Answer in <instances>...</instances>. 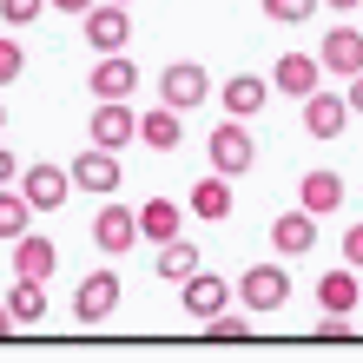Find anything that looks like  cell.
<instances>
[{"mask_svg":"<svg viewBox=\"0 0 363 363\" xmlns=\"http://www.w3.org/2000/svg\"><path fill=\"white\" fill-rule=\"evenodd\" d=\"M79 27H86L93 53H125L133 47V7H119V0H93V7L79 13Z\"/></svg>","mask_w":363,"mask_h":363,"instance_id":"6da1fadb","label":"cell"},{"mask_svg":"<svg viewBox=\"0 0 363 363\" xmlns=\"http://www.w3.org/2000/svg\"><path fill=\"white\" fill-rule=\"evenodd\" d=\"M205 152H211V172H225V179H245V172H251V159H258V145H251L245 119H231V113H225V125H211Z\"/></svg>","mask_w":363,"mask_h":363,"instance_id":"7a4b0ae2","label":"cell"},{"mask_svg":"<svg viewBox=\"0 0 363 363\" xmlns=\"http://www.w3.org/2000/svg\"><path fill=\"white\" fill-rule=\"evenodd\" d=\"M20 199H27L33 211H60V205H67L73 199V172H67V165H47V159H40V165H20Z\"/></svg>","mask_w":363,"mask_h":363,"instance_id":"3957f363","label":"cell"},{"mask_svg":"<svg viewBox=\"0 0 363 363\" xmlns=\"http://www.w3.org/2000/svg\"><path fill=\"white\" fill-rule=\"evenodd\" d=\"M159 99L172 106V113H191V106L211 99V73L199 67V60H172V67L159 73Z\"/></svg>","mask_w":363,"mask_h":363,"instance_id":"277c9868","label":"cell"},{"mask_svg":"<svg viewBox=\"0 0 363 363\" xmlns=\"http://www.w3.org/2000/svg\"><path fill=\"white\" fill-rule=\"evenodd\" d=\"M86 139L106 145V152H125V145L139 139V113H133L125 99H99V106H93V119H86Z\"/></svg>","mask_w":363,"mask_h":363,"instance_id":"5b68a950","label":"cell"},{"mask_svg":"<svg viewBox=\"0 0 363 363\" xmlns=\"http://www.w3.org/2000/svg\"><path fill=\"white\" fill-rule=\"evenodd\" d=\"M238 304L245 311H284L291 304V271L284 264H251L238 277Z\"/></svg>","mask_w":363,"mask_h":363,"instance_id":"8992f818","label":"cell"},{"mask_svg":"<svg viewBox=\"0 0 363 363\" xmlns=\"http://www.w3.org/2000/svg\"><path fill=\"white\" fill-rule=\"evenodd\" d=\"M113 311H119V271H86L73 291V317L79 324H106Z\"/></svg>","mask_w":363,"mask_h":363,"instance_id":"52a82bcc","label":"cell"},{"mask_svg":"<svg viewBox=\"0 0 363 363\" xmlns=\"http://www.w3.org/2000/svg\"><path fill=\"white\" fill-rule=\"evenodd\" d=\"M317 67L337 73V79H357L363 73V27H330L317 40Z\"/></svg>","mask_w":363,"mask_h":363,"instance_id":"ba28073f","label":"cell"},{"mask_svg":"<svg viewBox=\"0 0 363 363\" xmlns=\"http://www.w3.org/2000/svg\"><path fill=\"white\" fill-rule=\"evenodd\" d=\"M271 251H277V258H311V251H317V211H304V205L277 211V218H271Z\"/></svg>","mask_w":363,"mask_h":363,"instance_id":"9c48e42d","label":"cell"},{"mask_svg":"<svg viewBox=\"0 0 363 363\" xmlns=\"http://www.w3.org/2000/svg\"><path fill=\"white\" fill-rule=\"evenodd\" d=\"M93 245L106 251V258H125V251L139 245V211H133V205H99V218H93Z\"/></svg>","mask_w":363,"mask_h":363,"instance_id":"30bf717a","label":"cell"},{"mask_svg":"<svg viewBox=\"0 0 363 363\" xmlns=\"http://www.w3.org/2000/svg\"><path fill=\"white\" fill-rule=\"evenodd\" d=\"M86 93H93V99H133V93H139V67H133L125 53H99L93 73H86Z\"/></svg>","mask_w":363,"mask_h":363,"instance_id":"8fae6325","label":"cell"},{"mask_svg":"<svg viewBox=\"0 0 363 363\" xmlns=\"http://www.w3.org/2000/svg\"><path fill=\"white\" fill-rule=\"evenodd\" d=\"M317 86H324V67H317V53H284L271 67V93H284V99H311Z\"/></svg>","mask_w":363,"mask_h":363,"instance_id":"7c38bea8","label":"cell"},{"mask_svg":"<svg viewBox=\"0 0 363 363\" xmlns=\"http://www.w3.org/2000/svg\"><path fill=\"white\" fill-rule=\"evenodd\" d=\"M67 172H73V185H79V191H93V199H113V191H119V152L93 145V152H79Z\"/></svg>","mask_w":363,"mask_h":363,"instance_id":"4fadbf2b","label":"cell"},{"mask_svg":"<svg viewBox=\"0 0 363 363\" xmlns=\"http://www.w3.org/2000/svg\"><path fill=\"white\" fill-rule=\"evenodd\" d=\"M218 106L231 119H258L264 106H271V79H258V73H231L225 86H218Z\"/></svg>","mask_w":363,"mask_h":363,"instance_id":"5bb4252c","label":"cell"},{"mask_svg":"<svg viewBox=\"0 0 363 363\" xmlns=\"http://www.w3.org/2000/svg\"><path fill=\"white\" fill-rule=\"evenodd\" d=\"M53 264H60V245L47 238V231H20L13 238V277H40V284H47Z\"/></svg>","mask_w":363,"mask_h":363,"instance_id":"9a60e30c","label":"cell"},{"mask_svg":"<svg viewBox=\"0 0 363 363\" xmlns=\"http://www.w3.org/2000/svg\"><path fill=\"white\" fill-rule=\"evenodd\" d=\"M344 125H350V99H344V93H324V86H317V93L304 99V133H311V139H337Z\"/></svg>","mask_w":363,"mask_h":363,"instance_id":"2e32d148","label":"cell"},{"mask_svg":"<svg viewBox=\"0 0 363 363\" xmlns=\"http://www.w3.org/2000/svg\"><path fill=\"white\" fill-rule=\"evenodd\" d=\"M297 205H304V211H317V218L344 211V172H330V165L304 172V185H297Z\"/></svg>","mask_w":363,"mask_h":363,"instance_id":"e0dca14e","label":"cell"},{"mask_svg":"<svg viewBox=\"0 0 363 363\" xmlns=\"http://www.w3.org/2000/svg\"><path fill=\"white\" fill-rule=\"evenodd\" d=\"M179 291H185V311L199 317V324H205V317H218V311L231 304V284H225V277H211V271L179 277Z\"/></svg>","mask_w":363,"mask_h":363,"instance_id":"ac0fdd59","label":"cell"},{"mask_svg":"<svg viewBox=\"0 0 363 363\" xmlns=\"http://www.w3.org/2000/svg\"><path fill=\"white\" fill-rule=\"evenodd\" d=\"M139 145H152V152H179L185 145V113H172V106H152V113H139Z\"/></svg>","mask_w":363,"mask_h":363,"instance_id":"d6986e66","label":"cell"},{"mask_svg":"<svg viewBox=\"0 0 363 363\" xmlns=\"http://www.w3.org/2000/svg\"><path fill=\"white\" fill-rule=\"evenodd\" d=\"M185 211H191V218H205V225H225L231 218V179L225 172L199 179V185H191V199H185Z\"/></svg>","mask_w":363,"mask_h":363,"instance_id":"ffe728a7","label":"cell"},{"mask_svg":"<svg viewBox=\"0 0 363 363\" xmlns=\"http://www.w3.org/2000/svg\"><path fill=\"white\" fill-rule=\"evenodd\" d=\"M7 317H13V330H33L40 317H47V284H40V277H13V291H7Z\"/></svg>","mask_w":363,"mask_h":363,"instance_id":"44dd1931","label":"cell"},{"mask_svg":"<svg viewBox=\"0 0 363 363\" xmlns=\"http://www.w3.org/2000/svg\"><path fill=\"white\" fill-rule=\"evenodd\" d=\"M357 304H363L357 264H344V271H324V277H317V311H357Z\"/></svg>","mask_w":363,"mask_h":363,"instance_id":"7402d4cb","label":"cell"},{"mask_svg":"<svg viewBox=\"0 0 363 363\" xmlns=\"http://www.w3.org/2000/svg\"><path fill=\"white\" fill-rule=\"evenodd\" d=\"M179 225H185V211H179L172 199H145V205H139V238H145V245L179 238Z\"/></svg>","mask_w":363,"mask_h":363,"instance_id":"603a6c76","label":"cell"},{"mask_svg":"<svg viewBox=\"0 0 363 363\" xmlns=\"http://www.w3.org/2000/svg\"><path fill=\"white\" fill-rule=\"evenodd\" d=\"M199 258H205V251L191 245V238H165V245H159V258H152V271L165 277V284H179V277L199 271Z\"/></svg>","mask_w":363,"mask_h":363,"instance_id":"cb8c5ba5","label":"cell"},{"mask_svg":"<svg viewBox=\"0 0 363 363\" xmlns=\"http://www.w3.org/2000/svg\"><path fill=\"white\" fill-rule=\"evenodd\" d=\"M27 211H33V205L20 199L13 185H0V245H13L20 231H27Z\"/></svg>","mask_w":363,"mask_h":363,"instance_id":"d4e9b609","label":"cell"},{"mask_svg":"<svg viewBox=\"0 0 363 363\" xmlns=\"http://www.w3.org/2000/svg\"><path fill=\"white\" fill-rule=\"evenodd\" d=\"M205 337H211V344H245V337H251V317H205Z\"/></svg>","mask_w":363,"mask_h":363,"instance_id":"484cf974","label":"cell"},{"mask_svg":"<svg viewBox=\"0 0 363 363\" xmlns=\"http://www.w3.org/2000/svg\"><path fill=\"white\" fill-rule=\"evenodd\" d=\"M311 13H317V0H264V20H277V27H304Z\"/></svg>","mask_w":363,"mask_h":363,"instance_id":"4316f807","label":"cell"},{"mask_svg":"<svg viewBox=\"0 0 363 363\" xmlns=\"http://www.w3.org/2000/svg\"><path fill=\"white\" fill-rule=\"evenodd\" d=\"M20 73H27V47L20 40H0V86H13Z\"/></svg>","mask_w":363,"mask_h":363,"instance_id":"83f0119b","label":"cell"},{"mask_svg":"<svg viewBox=\"0 0 363 363\" xmlns=\"http://www.w3.org/2000/svg\"><path fill=\"white\" fill-rule=\"evenodd\" d=\"M40 13H47V0H0V20L7 27H33Z\"/></svg>","mask_w":363,"mask_h":363,"instance_id":"f1b7e54d","label":"cell"},{"mask_svg":"<svg viewBox=\"0 0 363 363\" xmlns=\"http://www.w3.org/2000/svg\"><path fill=\"white\" fill-rule=\"evenodd\" d=\"M344 264H357V271H363V225H350V231H344Z\"/></svg>","mask_w":363,"mask_h":363,"instance_id":"f546056e","label":"cell"},{"mask_svg":"<svg viewBox=\"0 0 363 363\" xmlns=\"http://www.w3.org/2000/svg\"><path fill=\"white\" fill-rule=\"evenodd\" d=\"M13 179H20V159L7 152V145H0V185H13Z\"/></svg>","mask_w":363,"mask_h":363,"instance_id":"4dcf8cb0","label":"cell"},{"mask_svg":"<svg viewBox=\"0 0 363 363\" xmlns=\"http://www.w3.org/2000/svg\"><path fill=\"white\" fill-rule=\"evenodd\" d=\"M344 86H350V93H344V99H350V113L363 119V73H357V79H344Z\"/></svg>","mask_w":363,"mask_h":363,"instance_id":"1f68e13d","label":"cell"},{"mask_svg":"<svg viewBox=\"0 0 363 363\" xmlns=\"http://www.w3.org/2000/svg\"><path fill=\"white\" fill-rule=\"evenodd\" d=\"M47 7H60V13H86L93 0H47Z\"/></svg>","mask_w":363,"mask_h":363,"instance_id":"d6a6232c","label":"cell"},{"mask_svg":"<svg viewBox=\"0 0 363 363\" xmlns=\"http://www.w3.org/2000/svg\"><path fill=\"white\" fill-rule=\"evenodd\" d=\"M317 7H337V13H357L363 0H317Z\"/></svg>","mask_w":363,"mask_h":363,"instance_id":"836d02e7","label":"cell"},{"mask_svg":"<svg viewBox=\"0 0 363 363\" xmlns=\"http://www.w3.org/2000/svg\"><path fill=\"white\" fill-rule=\"evenodd\" d=\"M0 337H13V317H7V297H0Z\"/></svg>","mask_w":363,"mask_h":363,"instance_id":"e575fe53","label":"cell"},{"mask_svg":"<svg viewBox=\"0 0 363 363\" xmlns=\"http://www.w3.org/2000/svg\"><path fill=\"white\" fill-rule=\"evenodd\" d=\"M0 133H7V106H0Z\"/></svg>","mask_w":363,"mask_h":363,"instance_id":"d590c367","label":"cell"},{"mask_svg":"<svg viewBox=\"0 0 363 363\" xmlns=\"http://www.w3.org/2000/svg\"><path fill=\"white\" fill-rule=\"evenodd\" d=\"M119 7H133V0H119Z\"/></svg>","mask_w":363,"mask_h":363,"instance_id":"8d00e7d4","label":"cell"},{"mask_svg":"<svg viewBox=\"0 0 363 363\" xmlns=\"http://www.w3.org/2000/svg\"><path fill=\"white\" fill-rule=\"evenodd\" d=\"M357 13H363V7H357ZM357 27H363V20H357Z\"/></svg>","mask_w":363,"mask_h":363,"instance_id":"74e56055","label":"cell"}]
</instances>
